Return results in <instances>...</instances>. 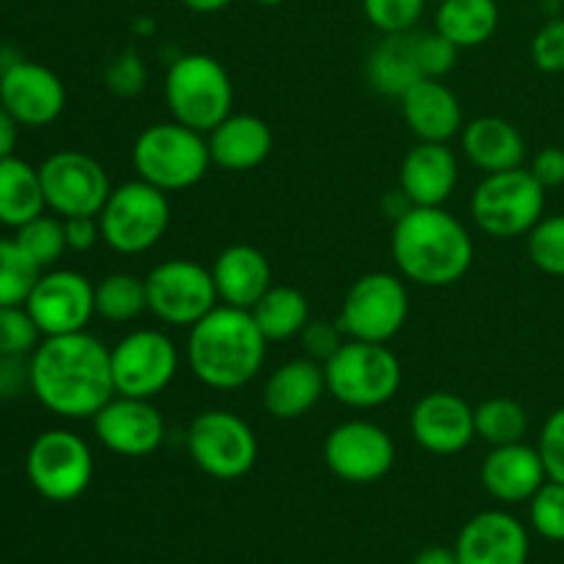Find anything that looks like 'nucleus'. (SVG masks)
<instances>
[{"label": "nucleus", "instance_id": "4c0bfd02", "mask_svg": "<svg viewBox=\"0 0 564 564\" xmlns=\"http://www.w3.org/2000/svg\"><path fill=\"white\" fill-rule=\"evenodd\" d=\"M361 6L369 25L378 28L383 36H391V33H411L422 20L427 0H361Z\"/></svg>", "mask_w": 564, "mask_h": 564}, {"label": "nucleus", "instance_id": "20e7f679", "mask_svg": "<svg viewBox=\"0 0 564 564\" xmlns=\"http://www.w3.org/2000/svg\"><path fill=\"white\" fill-rule=\"evenodd\" d=\"M165 105L171 119L196 132H213L235 105V86L218 58L204 53L180 55L165 72Z\"/></svg>", "mask_w": 564, "mask_h": 564}, {"label": "nucleus", "instance_id": "a18cd8bd", "mask_svg": "<svg viewBox=\"0 0 564 564\" xmlns=\"http://www.w3.org/2000/svg\"><path fill=\"white\" fill-rule=\"evenodd\" d=\"M64 231H66V248L77 253H86L102 240V229H99V218H64Z\"/></svg>", "mask_w": 564, "mask_h": 564}, {"label": "nucleus", "instance_id": "de8ad7c7", "mask_svg": "<svg viewBox=\"0 0 564 564\" xmlns=\"http://www.w3.org/2000/svg\"><path fill=\"white\" fill-rule=\"evenodd\" d=\"M22 383H31V364H22V358L0 356V394H17Z\"/></svg>", "mask_w": 564, "mask_h": 564}, {"label": "nucleus", "instance_id": "f8f14e48", "mask_svg": "<svg viewBox=\"0 0 564 564\" xmlns=\"http://www.w3.org/2000/svg\"><path fill=\"white\" fill-rule=\"evenodd\" d=\"M147 308L165 325L193 328L218 306V292L209 268L193 259H169L149 270Z\"/></svg>", "mask_w": 564, "mask_h": 564}, {"label": "nucleus", "instance_id": "603ef678", "mask_svg": "<svg viewBox=\"0 0 564 564\" xmlns=\"http://www.w3.org/2000/svg\"><path fill=\"white\" fill-rule=\"evenodd\" d=\"M253 3H259V6H281V3H284V0H253Z\"/></svg>", "mask_w": 564, "mask_h": 564}, {"label": "nucleus", "instance_id": "c9c22d12", "mask_svg": "<svg viewBox=\"0 0 564 564\" xmlns=\"http://www.w3.org/2000/svg\"><path fill=\"white\" fill-rule=\"evenodd\" d=\"M39 325L25 306H0V356L28 358L39 347Z\"/></svg>", "mask_w": 564, "mask_h": 564}, {"label": "nucleus", "instance_id": "393cba45", "mask_svg": "<svg viewBox=\"0 0 564 564\" xmlns=\"http://www.w3.org/2000/svg\"><path fill=\"white\" fill-rule=\"evenodd\" d=\"M207 147L213 165L242 174L253 171L273 152V130L264 119L253 113H231L207 132Z\"/></svg>", "mask_w": 564, "mask_h": 564}, {"label": "nucleus", "instance_id": "f03ea898", "mask_svg": "<svg viewBox=\"0 0 564 564\" xmlns=\"http://www.w3.org/2000/svg\"><path fill=\"white\" fill-rule=\"evenodd\" d=\"M268 345L251 312L218 303L207 317L187 328L185 358L198 383L215 391H235L262 372Z\"/></svg>", "mask_w": 564, "mask_h": 564}, {"label": "nucleus", "instance_id": "7ed1b4c3", "mask_svg": "<svg viewBox=\"0 0 564 564\" xmlns=\"http://www.w3.org/2000/svg\"><path fill=\"white\" fill-rule=\"evenodd\" d=\"M391 253L402 279L441 290L468 273L474 240L460 218L444 207H411L394 224Z\"/></svg>", "mask_w": 564, "mask_h": 564}, {"label": "nucleus", "instance_id": "c85d7f7f", "mask_svg": "<svg viewBox=\"0 0 564 564\" xmlns=\"http://www.w3.org/2000/svg\"><path fill=\"white\" fill-rule=\"evenodd\" d=\"M47 209L39 169L20 158L0 160V224L20 229Z\"/></svg>", "mask_w": 564, "mask_h": 564}, {"label": "nucleus", "instance_id": "6e6552de", "mask_svg": "<svg viewBox=\"0 0 564 564\" xmlns=\"http://www.w3.org/2000/svg\"><path fill=\"white\" fill-rule=\"evenodd\" d=\"M99 218L102 240L124 257L147 253L158 246L171 224L169 193L143 180L113 187Z\"/></svg>", "mask_w": 564, "mask_h": 564}, {"label": "nucleus", "instance_id": "4468645a", "mask_svg": "<svg viewBox=\"0 0 564 564\" xmlns=\"http://www.w3.org/2000/svg\"><path fill=\"white\" fill-rule=\"evenodd\" d=\"M39 176L47 209H53L58 218H97L113 193L108 171L99 165V160L77 149L50 154L39 165Z\"/></svg>", "mask_w": 564, "mask_h": 564}, {"label": "nucleus", "instance_id": "9d476101", "mask_svg": "<svg viewBox=\"0 0 564 564\" xmlns=\"http://www.w3.org/2000/svg\"><path fill=\"white\" fill-rule=\"evenodd\" d=\"M25 474L42 499L69 505L86 494L94 479L91 446L72 430H47L33 438Z\"/></svg>", "mask_w": 564, "mask_h": 564}, {"label": "nucleus", "instance_id": "a211bd4d", "mask_svg": "<svg viewBox=\"0 0 564 564\" xmlns=\"http://www.w3.org/2000/svg\"><path fill=\"white\" fill-rule=\"evenodd\" d=\"M0 105L20 127H47L64 113L66 88L53 69L17 58L0 72Z\"/></svg>", "mask_w": 564, "mask_h": 564}, {"label": "nucleus", "instance_id": "b1692460", "mask_svg": "<svg viewBox=\"0 0 564 564\" xmlns=\"http://www.w3.org/2000/svg\"><path fill=\"white\" fill-rule=\"evenodd\" d=\"M215 281V292L224 306L246 308L251 312L264 292L273 286V270L268 257L248 242H235L215 257L209 268Z\"/></svg>", "mask_w": 564, "mask_h": 564}, {"label": "nucleus", "instance_id": "c756f323", "mask_svg": "<svg viewBox=\"0 0 564 564\" xmlns=\"http://www.w3.org/2000/svg\"><path fill=\"white\" fill-rule=\"evenodd\" d=\"M435 31L460 50H471L499 31L496 0H444L435 11Z\"/></svg>", "mask_w": 564, "mask_h": 564}, {"label": "nucleus", "instance_id": "bb28decb", "mask_svg": "<svg viewBox=\"0 0 564 564\" xmlns=\"http://www.w3.org/2000/svg\"><path fill=\"white\" fill-rule=\"evenodd\" d=\"M460 141L468 163L482 174L523 169V160H527V141H523L521 130L501 116L471 119L463 127Z\"/></svg>", "mask_w": 564, "mask_h": 564}, {"label": "nucleus", "instance_id": "2eb2a0df", "mask_svg": "<svg viewBox=\"0 0 564 564\" xmlns=\"http://www.w3.org/2000/svg\"><path fill=\"white\" fill-rule=\"evenodd\" d=\"M325 466L350 485H372L389 477L397 460L394 438L380 424L350 419L334 427L323 446Z\"/></svg>", "mask_w": 564, "mask_h": 564}, {"label": "nucleus", "instance_id": "58836bf2", "mask_svg": "<svg viewBox=\"0 0 564 564\" xmlns=\"http://www.w3.org/2000/svg\"><path fill=\"white\" fill-rule=\"evenodd\" d=\"M529 257L543 273L564 275V215L543 218L529 231Z\"/></svg>", "mask_w": 564, "mask_h": 564}, {"label": "nucleus", "instance_id": "9b49d317", "mask_svg": "<svg viewBox=\"0 0 564 564\" xmlns=\"http://www.w3.org/2000/svg\"><path fill=\"white\" fill-rule=\"evenodd\" d=\"M187 455L207 477L242 479L259 457L257 433L231 411H204L187 427Z\"/></svg>", "mask_w": 564, "mask_h": 564}, {"label": "nucleus", "instance_id": "c03bdc74", "mask_svg": "<svg viewBox=\"0 0 564 564\" xmlns=\"http://www.w3.org/2000/svg\"><path fill=\"white\" fill-rule=\"evenodd\" d=\"M534 180L549 191V187L564 185V149L560 147H545L534 154L532 165H529Z\"/></svg>", "mask_w": 564, "mask_h": 564}, {"label": "nucleus", "instance_id": "49530a36", "mask_svg": "<svg viewBox=\"0 0 564 564\" xmlns=\"http://www.w3.org/2000/svg\"><path fill=\"white\" fill-rule=\"evenodd\" d=\"M108 86L119 94H135L143 86V66L132 53L116 61L108 69Z\"/></svg>", "mask_w": 564, "mask_h": 564}, {"label": "nucleus", "instance_id": "ea45409f", "mask_svg": "<svg viewBox=\"0 0 564 564\" xmlns=\"http://www.w3.org/2000/svg\"><path fill=\"white\" fill-rule=\"evenodd\" d=\"M416 50L424 77H438V80L455 69L457 55H460V47L452 44L446 36H441L438 31L416 33Z\"/></svg>", "mask_w": 564, "mask_h": 564}, {"label": "nucleus", "instance_id": "0eeeda50", "mask_svg": "<svg viewBox=\"0 0 564 564\" xmlns=\"http://www.w3.org/2000/svg\"><path fill=\"white\" fill-rule=\"evenodd\" d=\"M545 187L529 169L485 174L471 196V218L494 240L523 237L543 220Z\"/></svg>", "mask_w": 564, "mask_h": 564}, {"label": "nucleus", "instance_id": "864d4df0", "mask_svg": "<svg viewBox=\"0 0 564 564\" xmlns=\"http://www.w3.org/2000/svg\"><path fill=\"white\" fill-rule=\"evenodd\" d=\"M438 3H444V0H438Z\"/></svg>", "mask_w": 564, "mask_h": 564}, {"label": "nucleus", "instance_id": "ddd939ff", "mask_svg": "<svg viewBox=\"0 0 564 564\" xmlns=\"http://www.w3.org/2000/svg\"><path fill=\"white\" fill-rule=\"evenodd\" d=\"M110 369L116 394L154 400L174 383L180 372V350L163 330H132L110 347Z\"/></svg>", "mask_w": 564, "mask_h": 564}, {"label": "nucleus", "instance_id": "7c9ffc66", "mask_svg": "<svg viewBox=\"0 0 564 564\" xmlns=\"http://www.w3.org/2000/svg\"><path fill=\"white\" fill-rule=\"evenodd\" d=\"M253 323L259 325L268 341H286L303 334L312 314H308V301L295 286L273 284L262 295V301L251 308Z\"/></svg>", "mask_w": 564, "mask_h": 564}, {"label": "nucleus", "instance_id": "412c9836", "mask_svg": "<svg viewBox=\"0 0 564 564\" xmlns=\"http://www.w3.org/2000/svg\"><path fill=\"white\" fill-rule=\"evenodd\" d=\"M460 180L457 154L446 143L419 141L400 165V191L413 207H444Z\"/></svg>", "mask_w": 564, "mask_h": 564}, {"label": "nucleus", "instance_id": "423d86ee", "mask_svg": "<svg viewBox=\"0 0 564 564\" xmlns=\"http://www.w3.org/2000/svg\"><path fill=\"white\" fill-rule=\"evenodd\" d=\"M328 394L356 411H372L397 397L402 386V364L389 345L345 339V345L323 364Z\"/></svg>", "mask_w": 564, "mask_h": 564}, {"label": "nucleus", "instance_id": "5701e85b", "mask_svg": "<svg viewBox=\"0 0 564 564\" xmlns=\"http://www.w3.org/2000/svg\"><path fill=\"white\" fill-rule=\"evenodd\" d=\"M402 119L419 141L449 143L463 132V105L438 77H422L400 97Z\"/></svg>", "mask_w": 564, "mask_h": 564}, {"label": "nucleus", "instance_id": "a19ab883", "mask_svg": "<svg viewBox=\"0 0 564 564\" xmlns=\"http://www.w3.org/2000/svg\"><path fill=\"white\" fill-rule=\"evenodd\" d=\"M532 61L538 69L560 75L564 72V17L545 22L532 39Z\"/></svg>", "mask_w": 564, "mask_h": 564}, {"label": "nucleus", "instance_id": "09e8293b", "mask_svg": "<svg viewBox=\"0 0 564 564\" xmlns=\"http://www.w3.org/2000/svg\"><path fill=\"white\" fill-rule=\"evenodd\" d=\"M17 135H20V121L0 105V160L14 154Z\"/></svg>", "mask_w": 564, "mask_h": 564}, {"label": "nucleus", "instance_id": "aec40b11", "mask_svg": "<svg viewBox=\"0 0 564 564\" xmlns=\"http://www.w3.org/2000/svg\"><path fill=\"white\" fill-rule=\"evenodd\" d=\"M455 554L460 564H527V527L510 512L485 510L460 529Z\"/></svg>", "mask_w": 564, "mask_h": 564}, {"label": "nucleus", "instance_id": "cd10ccee", "mask_svg": "<svg viewBox=\"0 0 564 564\" xmlns=\"http://www.w3.org/2000/svg\"><path fill=\"white\" fill-rule=\"evenodd\" d=\"M424 77L419 64L416 33H391L369 53L367 80L369 86L386 97H402L413 83Z\"/></svg>", "mask_w": 564, "mask_h": 564}, {"label": "nucleus", "instance_id": "8fccbe9b", "mask_svg": "<svg viewBox=\"0 0 564 564\" xmlns=\"http://www.w3.org/2000/svg\"><path fill=\"white\" fill-rule=\"evenodd\" d=\"M413 564H460V562H457L455 549H446V545H427V549H422L416 556H413Z\"/></svg>", "mask_w": 564, "mask_h": 564}, {"label": "nucleus", "instance_id": "6ab92c4d", "mask_svg": "<svg viewBox=\"0 0 564 564\" xmlns=\"http://www.w3.org/2000/svg\"><path fill=\"white\" fill-rule=\"evenodd\" d=\"M411 435L430 455H457L477 438L474 408L452 391H430L413 405Z\"/></svg>", "mask_w": 564, "mask_h": 564}, {"label": "nucleus", "instance_id": "2f4dec72", "mask_svg": "<svg viewBox=\"0 0 564 564\" xmlns=\"http://www.w3.org/2000/svg\"><path fill=\"white\" fill-rule=\"evenodd\" d=\"M97 317L124 325L141 317L147 308V281L132 273H110L94 286Z\"/></svg>", "mask_w": 564, "mask_h": 564}, {"label": "nucleus", "instance_id": "4be33fe9", "mask_svg": "<svg viewBox=\"0 0 564 564\" xmlns=\"http://www.w3.org/2000/svg\"><path fill=\"white\" fill-rule=\"evenodd\" d=\"M479 477H482L485 490L501 505H523L549 482L540 449L523 444V441L494 446L482 460Z\"/></svg>", "mask_w": 564, "mask_h": 564}, {"label": "nucleus", "instance_id": "72a5a7b5", "mask_svg": "<svg viewBox=\"0 0 564 564\" xmlns=\"http://www.w3.org/2000/svg\"><path fill=\"white\" fill-rule=\"evenodd\" d=\"M42 268L17 246V240H0V306H25L36 286Z\"/></svg>", "mask_w": 564, "mask_h": 564}, {"label": "nucleus", "instance_id": "37998d69", "mask_svg": "<svg viewBox=\"0 0 564 564\" xmlns=\"http://www.w3.org/2000/svg\"><path fill=\"white\" fill-rule=\"evenodd\" d=\"M345 339L347 336L341 334L339 323H325V319H308V325L301 334V341L303 347H306L308 358L323 364L345 345Z\"/></svg>", "mask_w": 564, "mask_h": 564}, {"label": "nucleus", "instance_id": "f3484780", "mask_svg": "<svg viewBox=\"0 0 564 564\" xmlns=\"http://www.w3.org/2000/svg\"><path fill=\"white\" fill-rule=\"evenodd\" d=\"M91 422L99 444L119 457H149L165 438L163 413L138 397L116 394Z\"/></svg>", "mask_w": 564, "mask_h": 564}, {"label": "nucleus", "instance_id": "3c124183", "mask_svg": "<svg viewBox=\"0 0 564 564\" xmlns=\"http://www.w3.org/2000/svg\"><path fill=\"white\" fill-rule=\"evenodd\" d=\"M182 3L191 11H196V14H215V11H224L235 0H182Z\"/></svg>", "mask_w": 564, "mask_h": 564}, {"label": "nucleus", "instance_id": "dca6fc26", "mask_svg": "<svg viewBox=\"0 0 564 564\" xmlns=\"http://www.w3.org/2000/svg\"><path fill=\"white\" fill-rule=\"evenodd\" d=\"M25 308L31 312L42 336L80 334L97 314L94 284L75 270H50V273L39 275Z\"/></svg>", "mask_w": 564, "mask_h": 564}, {"label": "nucleus", "instance_id": "473e14b6", "mask_svg": "<svg viewBox=\"0 0 564 564\" xmlns=\"http://www.w3.org/2000/svg\"><path fill=\"white\" fill-rule=\"evenodd\" d=\"M474 427H477V438L490 446L518 444L529 430L527 408L507 397H494L474 408Z\"/></svg>", "mask_w": 564, "mask_h": 564}, {"label": "nucleus", "instance_id": "1a4fd4ad", "mask_svg": "<svg viewBox=\"0 0 564 564\" xmlns=\"http://www.w3.org/2000/svg\"><path fill=\"white\" fill-rule=\"evenodd\" d=\"M408 312H411V297L402 275L378 270L352 281L336 323L347 339L389 345L405 328Z\"/></svg>", "mask_w": 564, "mask_h": 564}, {"label": "nucleus", "instance_id": "e433bc0d", "mask_svg": "<svg viewBox=\"0 0 564 564\" xmlns=\"http://www.w3.org/2000/svg\"><path fill=\"white\" fill-rule=\"evenodd\" d=\"M529 521L543 540L564 543V485L549 482L529 499Z\"/></svg>", "mask_w": 564, "mask_h": 564}, {"label": "nucleus", "instance_id": "79ce46f5", "mask_svg": "<svg viewBox=\"0 0 564 564\" xmlns=\"http://www.w3.org/2000/svg\"><path fill=\"white\" fill-rule=\"evenodd\" d=\"M540 457H543V466L549 479L564 485V408L554 411L549 416V422L543 424V433H540Z\"/></svg>", "mask_w": 564, "mask_h": 564}, {"label": "nucleus", "instance_id": "39448f33", "mask_svg": "<svg viewBox=\"0 0 564 564\" xmlns=\"http://www.w3.org/2000/svg\"><path fill=\"white\" fill-rule=\"evenodd\" d=\"M132 165L138 180L160 187L163 193H180L204 180L213 158L204 132L171 119L147 127L135 138Z\"/></svg>", "mask_w": 564, "mask_h": 564}, {"label": "nucleus", "instance_id": "a878e982", "mask_svg": "<svg viewBox=\"0 0 564 564\" xmlns=\"http://www.w3.org/2000/svg\"><path fill=\"white\" fill-rule=\"evenodd\" d=\"M328 391L323 364L314 358H295L281 364L264 380L262 402L268 413L281 422H295L314 411L323 394Z\"/></svg>", "mask_w": 564, "mask_h": 564}, {"label": "nucleus", "instance_id": "f257e3e1", "mask_svg": "<svg viewBox=\"0 0 564 564\" xmlns=\"http://www.w3.org/2000/svg\"><path fill=\"white\" fill-rule=\"evenodd\" d=\"M28 364L33 397L61 419H94L116 397L110 350L88 330L44 336Z\"/></svg>", "mask_w": 564, "mask_h": 564}, {"label": "nucleus", "instance_id": "f704fd0d", "mask_svg": "<svg viewBox=\"0 0 564 564\" xmlns=\"http://www.w3.org/2000/svg\"><path fill=\"white\" fill-rule=\"evenodd\" d=\"M17 246L33 259V264H39L42 270L53 268L66 251V231H64V218L58 215H39V218L28 220L25 226L17 229Z\"/></svg>", "mask_w": 564, "mask_h": 564}]
</instances>
